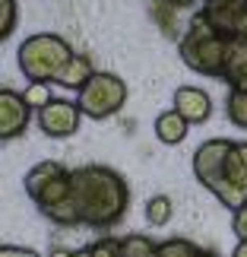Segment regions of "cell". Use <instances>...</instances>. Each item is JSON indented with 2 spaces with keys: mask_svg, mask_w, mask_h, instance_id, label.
<instances>
[{
  "mask_svg": "<svg viewBox=\"0 0 247 257\" xmlns=\"http://www.w3.org/2000/svg\"><path fill=\"white\" fill-rule=\"evenodd\" d=\"M70 191L73 206L80 213V225H92V229L117 225L130 206V187L108 165H86L70 172Z\"/></svg>",
  "mask_w": 247,
  "mask_h": 257,
  "instance_id": "obj_1",
  "label": "cell"
},
{
  "mask_svg": "<svg viewBox=\"0 0 247 257\" xmlns=\"http://www.w3.org/2000/svg\"><path fill=\"white\" fill-rule=\"evenodd\" d=\"M26 194L35 200L51 222L57 225H80V213L73 206V191H70V172L61 162L48 159L38 162L26 175Z\"/></svg>",
  "mask_w": 247,
  "mask_h": 257,
  "instance_id": "obj_2",
  "label": "cell"
},
{
  "mask_svg": "<svg viewBox=\"0 0 247 257\" xmlns=\"http://www.w3.org/2000/svg\"><path fill=\"white\" fill-rule=\"evenodd\" d=\"M225 45H228V38H225L200 10L190 16L187 32L177 38L181 61L190 67V70L203 73V76H222L225 73Z\"/></svg>",
  "mask_w": 247,
  "mask_h": 257,
  "instance_id": "obj_3",
  "label": "cell"
},
{
  "mask_svg": "<svg viewBox=\"0 0 247 257\" xmlns=\"http://www.w3.org/2000/svg\"><path fill=\"white\" fill-rule=\"evenodd\" d=\"M16 57H19V70L29 76V83H57V76L73 61V51L61 35L38 32L19 45Z\"/></svg>",
  "mask_w": 247,
  "mask_h": 257,
  "instance_id": "obj_4",
  "label": "cell"
},
{
  "mask_svg": "<svg viewBox=\"0 0 247 257\" xmlns=\"http://www.w3.org/2000/svg\"><path fill=\"white\" fill-rule=\"evenodd\" d=\"M124 102H127V83L117 73H105V70L89 76V83L80 89V98H76L83 114L92 117V121H105V117L117 114Z\"/></svg>",
  "mask_w": 247,
  "mask_h": 257,
  "instance_id": "obj_5",
  "label": "cell"
},
{
  "mask_svg": "<svg viewBox=\"0 0 247 257\" xmlns=\"http://www.w3.org/2000/svg\"><path fill=\"white\" fill-rule=\"evenodd\" d=\"M212 194L231 213L247 206V143H231L228 156H225V165H222V178Z\"/></svg>",
  "mask_w": 247,
  "mask_h": 257,
  "instance_id": "obj_6",
  "label": "cell"
},
{
  "mask_svg": "<svg viewBox=\"0 0 247 257\" xmlns=\"http://www.w3.org/2000/svg\"><path fill=\"white\" fill-rule=\"evenodd\" d=\"M80 117H83V108L70 102V98H51L48 105L38 108V127L54 140L73 137L80 131Z\"/></svg>",
  "mask_w": 247,
  "mask_h": 257,
  "instance_id": "obj_7",
  "label": "cell"
},
{
  "mask_svg": "<svg viewBox=\"0 0 247 257\" xmlns=\"http://www.w3.org/2000/svg\"><path fill=\"white\" fill-rule=\"evenodd\" d=\"M228 150H231V140L215 137V140H206L200 150L193 153V175H196V181H200L203 187L215 191V184H219V178H222V165H225Z\"/></svg>",
  "mask_w": 247,
  "mask_h": 257,
  "instance_id": "obj_8",
  "label": "cell"
},
{
  "mask_svg": "<svg viewBox=\"0 0 247 257\" xmlns=\"http://www.w3.org/2000/svg\"><path fill=\"white\" fill-rule=\"evenodd\" d=\"M29 117H32V105H29L26 92L4 89V92H0V137H4V140L19 137L29 127Z\"/></svg>",
  "mask_w": 247,
  "mask_h": 257,
  "instance_id": "obj_9",
  "label": "cell"
},
{
  "mask_svg": "<svg viewBox=\"0 0 247 257\" xmlns=\"http://www.w3.org/2000/svg\"><path fill=\"white\" fill-rule=\"evenodd\" d=\"M174 111H181L190 124H203L212 114V98L196 86H181L174 92Z\"/></svg>",
  "mask_w": 247,
  "mask_h": 257,
  "instance_id": "obj_10",
  "label": "cell"
},
{
  "mask_svg": "<svg viewBox=\"0 0 247 257\" xmlns=\"http://www.w3.org/2000/svg\"><path fill=\"white\" fill-rule=\"evenodd\" d=\"M187 127H190V121L181 114V111H162L159 117H155V137L165 143V146H174V143H184L187 137Z\"/></svg>",
  "mask_w": 247,
  "mask_h": 257,
  "instance_id": "obj_11",
  "label": "cell"
},
{
  "mask_svg": "<svg viewBox=\"0 0 247 257\" xmlns=\"http://www.w3.org/2000/svg\"><path fill=\"white\" fill-rule=\"evenodd\" d=\"M95 70H92V61H89L86 54H73V61L67 64V70L57 76V86H64V89H80L89 83V76H92Z\"/></svg>",
  "mask_w": 247,
  "mask_h": 257,
  "instance_id": "obj_12",
  "label": "cell"
},
{
  "mask_svg": "<svg viewBox=\"0 0 247 257\" xmlns=\"http://www.w3.org/2000/svg\"><path fill=\"white\" fill-rule=\"evenodd\" d=\"M121 257H159V244L149 235H127L121 238Z\"/></svg>",
  "mask_w": 247,
  "mask_h": 257,
  "instance_id": "obj_13",
  "label": "cell"
},
{
  "mask_svg": "<svg viewBox=\"0 0 247 257\" xmlns=\"http://www.w3.org/2000/svg\"><path fill=\"white\" fill-rule=\"evenodd\" d=\"M225 111H228L231 124L247 127V83H241V86H231V92H228V105H225Z\"/></svg>",
  "mask_w": 247,
  "mask_h": 257,
  "instance_id": "obj_14",
  "label": "cell"
},
{
  "mask_svg": "<svg viewBox=\"0 0 247 257\" xmlns=\"http://www.w3.org/2000/svg\"><path fill=\"white\" fill-rule=\"evenodd\" d=\"M171 216H174V206H171V200H168L165 194H155L152 200L146 203V219H149V225H155V229L168 225Z\"/></svg>",
  "mask_w": 247,
  "mask_h": 257,
  "instance_id": "obj_15",
  "label": "cell"
},
{
  "mask_svg": "<svg viewBox=\"0 0 247 257\" xmlns=\"http://www.w3.org/2000/svg\"><path fill=\"white\" fill-rule=\"evenodd\" d=\"M196 244L187 238H168L159 244V257H196Z\"/></svg>",
  "mask_w": 247,
  "mask_h": 257,
  "instance_id": "obj_16",
  "label": "cell"
},
{
  "mask_svg": "<svg viewBox=\"0 0 247 257\" xmlns=\"http://www.w3.org/2000/svg\"><path fill=\"white\" fill-rule=\"evenodd\" d=\"M16 0H0V38H7V35H13V29H16Z\"/></svg>",
  "mask_w": 247,
  "mask_h": 257,
  "instance_id": "obj_17",
  "label": "cell"
},
{
  "mask_svg": "<svg viewBox=\"0 0 247 257\" xmlns=\"http://www.w3.org/2000/svg\"><path fill=\"white\" fill-rule=\"evenodd\" d=\"M89 254L92 257H121V238L105 235V238H98L95 244H89Z\"/></svg>",
  "mask_w": 247,
  "mask_h": 257,
  "instance_id": "obj_18",
  "label": "cell"
},
{
  "mask_svg": "<svg viewBox=\"0 0 247 257\" xmlns=\"http://www.w3.org/2000/svg\"><path fill=\"white\" fill-rule=\"evenodd\" d=\"M26 98H29V105L32 108H42L51 102V92H48V83H32L26 89Z\"/></svg>",
  "mask_w": 247,
  "mask_h": 257,
  "instance_id": "obj_19",
  "label": "cell"
},
{
  "mask_svg": "<svg viewBox=\"0 0 247 257\" xmlns=\"http://www.w3.org/2000/svg\"><path fill=\"white\" fill-rule=\"evenodd\" d=\"M231 229H234V235H238V241L247 238V206L234 210V216H231Z\"/></svg>",
  "mask_w": 247,
  "mask_h": 257,
  "instance_id": "obj_20",
  "label": "cell"
},
{
  "mask_svg": "<svg viewBox=\"0 0 247 257\" xmlns=\"http://www.w3.org/2000/svg\"><path fill=\"white\" fill-rule=\"evenodd\" d=\"M0 257H38L32 248H19V244H4L0 248Z\"/></svg>",
  "mask_w": 247,
  "mask_h": 257,
  "instance_id": "obj_21",
  "label": "cell"
},
{
  "mask_svg": "<svg viewBox=\"0 0 247 257\" xmlns=\"http://www.w3.org/2000/svg\"><path fill=\"white\" fill-rule=\"evenodd\" d=\"M231 257H247V238H241L238 241V248H234V254Z\"/></svg>",
  "mask_w": 247,
  "mask_h": 257,
  "instance_id": "obj_22",
  "label": "cell"
},
{
  "mask_svg": "<svg viewBox=\"0 0 247 257\" xmlns=\"http://www.w3.org/2000/svg\"><path fill=\"white\" fill-rule=\"evenodd\" d=\"M51 257H80V251H54Z\"/></svg>",
  "mask_w": 247,
  "mask_h": 257,
  "instance_id": "obj_23",
  "label": "cell"
},
{
  "mask_svg": "<svg viewBox=\"0 0 247 257\" xmlns=\"http://www.w3.org/2000/svg\"><path fill=\"white\" fill-rule=\"evenodd\" d=\"M196 257H215V254H209V251H203V248H200V251H196Z\"/></svg>",
  "mask_w": 247,
  "mask_h": 257,
  "instance_id": "obj_24",
  "label": "cell"
},
{
  "mask_svg": "<svg viewBox=\"0 0 247 257\" xmlns=\"http://www.w3.org/2000/svg\"><path fill=\"white\" fill-rule=\"evenodd\" d=\"M80 257H92V254H89V248H86V251H80Z\"/></svg>",
  "mask_w": 247,
  "mask_h": 257,
  "instance_id": "obj_25",
  "label": "cell"
}]
</instances>
